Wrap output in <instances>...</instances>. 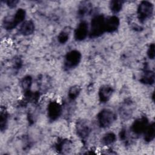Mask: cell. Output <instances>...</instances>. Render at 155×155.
<instances>
[{"label": "cell", "mask_w": 155, "mask_h": 155, "mask_svg": "<svg viewBox=\"0 0 155 155\" xmlns=\"http://www.w3.org/2000/svg\"><path fill=\"white\" fill-rule=\"evenodd\" d=\"M105 16L102 14L94 15L89 24V35L90 38H96L105 33Z\"/></svg>", "instance_id": "obj_1"}, {"label": "cell", "mask_w": 155, "mask_h": 155, "mask_svg": "<svg viewBox=\"0 0 155 155\" xmlns=\"http://www.w3.org/2000/svg\"><path fill=\"white\" fill-rule=\"evenodd\" d=\"M26 18V11L22 8H18L12 16L4 18L2 21V26L7 30H11L20 25Z\"/></svg>", "instance_id": "obj_2"}, {"label": "cell", "mask_w": 155, "mask_h": 155, "mask_svg": "<svg viewBox=\"0 0 155 155\" xmlns=\"http://www.w3.org/2000/svg\"><path fill=\"white\" fill-rule=\"evenodd\" d=\"M97 122L99 127L107 128L110 127L117 120V114L112 110L104 108L97 114Z\"/></svg>", "instance_id": "obj_3"}, {"label": "cell", "mask_w": 155, "mask_h": 155, "mask_svg": "<svg viewBox=\"0 0 155 155\" xmlns=\"http://www.w3.org/2000/svg\"><path fill=\"white\" fill-rule=\"evenodd\" d=\"M154 13V5L148 1H141L137 8V18L140 23H144L150 19Z\"/></svg>", "instance_id": "obj_4"}, {"label": "cell", "mask_w": 155, "mask_h": 155, "mask_svg": "<svg viewBox=\"0 0 155 155\" xmlns=\"http://www.w3.org/2000/svg\"><path fill=\"white\" fill-rule=\"evenodd\" d=\"M82 59V54L78 50H72L67 52L64 59V67L67 70L75 68Z\"/></svg>", "instance_id": "obj_5"}, {"label": "cell", "mask_w": 155, "mask_h": 155, "mask_svg": "<svg viewBox=\"0 0 155 155\" xmlns=\"http://www.w3.org/2000/svg\"><path fill=\"white\" fill-rule=\"evenodd\" d=\"M63 111L62 105L57 101H50L47 105V117L50 121H56L62 115Z\"/></svg>", "instance_id": "obj_6"}, {"label": "cell", "mask_w": 155, "mask_h": 155, "mask_svg": "<svg viewBox=\"0 0 155 155\" xmlns=\"http://www.w3.org/2000/svg\"><path fill=\"white\" fill-rule=\"evenodd\" d=\"M149 124V120L146 116H140L133 121L130 127V131L134 135H142L145 132Z\"/></svg>", "instance_id": "obj_7"}, {"label": "cell", "mask_w": 155, "mask_h": 155, "mask_svg": "<svg viewBox=\"0 0 155 155\" xmlns=\"http://www.w3.org/2000/svg\"><path fill=\"white\" fill-rule=\"evenodd\" d=\"M75 130L79 137L81 139H86L91 133V127L88 120L81 119L76 122Z\"/></svg>", "instance_id": "obj_8"}, {"label": "cell", "mask_w": 155, "mask_h": 155, "mask_svg": "<svg viewBox=\"0 0 155 155\" xmlns=\"http://www.w3.org/2000/svg\"><path fill=\"white\" fill-rule=\"evenodd\" d=\"M89 35V24L84 20L81 21L74 30V38L77 41L85 40Z\"/></svg>", "instance_id": "obj_9"}, {"label": "cell", "mask_w": 155, "mask_h": 155, "mask_svg": "<svg viewBox=\"0 0 155 155\" xmlns=\"http://www.w3.org/2000/svg\"><path fill=\"white\" fill-rule=\"evenodd\" d=\"M120 19L116 15H112L105 17V32L112 33L115 32L119 27Z\"/></svg>", "instance_id": "obj_10"}, {"label": "cell", "mask_w": 155, "mask_h": 155, "mask_svg": "<svg viewBox=\"0 0 155 155\" xmlns=\"http://www.w3.org/2000/svg\"><path fill=\"white\" fill-rule=\"evenodd\" d=\"M114 93V88L111 85H102L98 91V96L99 101L105 104L111 99Z\"/></svg>", "instance_id": "obj_11"}, {"label": "cell", "mask_w": 155, "mask_h": 155, "mask_svg": "<svg viewBox=\"0 0 155 155\" xmlns=\"http://www.w3.org/2000/svg\"><path fill=\"white\" fill-rule=\"evenodd\" d=\"M35 25L32 20L28 19L24 21L19 27V33L24 36H30L35 32Z\"/></svg>", "instance_id": "obj_12"}, {"label": "cell", "mask_w": 155, "mask_h": 155, "mask_svg": "<svg viewBox=\"0 0 155 155\" xmlns=\"http://www.w3.org/2000/svg\"><path fill=\"white\" fill-rule=\"evenodd\" d=\"M93 12V4L88 1L81 2L78 8L77 14L79 18H84L90 15Z\"/></svg>", "instance_id": "obj_13"}, {"label": "cell", "mask_w": 155, "mask_h": 155, "mask_svg": "<svg viewBox=\"0 0 155 155\" xmlns=\"http://www.w3.org/2000/svg\"><path fill=\"white\" fill-rule=\"evenodd\" d=\"M133 104L131 101H126L120 108V115L122 118L127 119L130 117L133 113Z\"/></svg>", "instance_id": "obj_14"}, {"label": "cell", "mask_w": 155, "mask_h": 155, "mask_svg": "<svg viewBox=\"0 0 155 155\" xmlns=\"http://www.w3.org/2000/svg\"><path fill=\"white\" fill-rule=\"evenodd\" d=\"M154 72L151 70H145L142 73L140 79V81L141 83L147 85H153L154 83Z\"/></svg>", "instance_id": "obj_15"}, {"label": "cell", "mask_w": 155, "mask_h": 155, "mask_svg": "<svg viewBox=\"0 0 155 155\" xmlns=\"http://www.w3.org/2000/svg\"><path fill=\"white\" fill-rule=\"evenodd\" d=\"M143 140L147 143L152 142L155 138V124L154 122L149 124L147 129L143 134Z\"/></svg>", "instance_id": "obj_16"}, {"label": "cell", "mask_w": 155, "mask_h": 155, "mask_svg": "<svg viewBox=\"0 0 155 155\" xmlns=\"http://www.w3.org/2000/svg\"><path fill=\"white\" fill-rule=\"evenodd\" d=\"M72 143L68 139H64L58 142L56 145V149L61 153H68L71 149Z\"/></svg>", "instance_id": "obj_17"}, {"label": "cell", "mask_w": 155, "mask_h": 155, "mask_svg": "<svg viewBox=\"0 0 155 155\" xmlns=\"http://www.w3.org/2000/svg\"><path fill=\"white\" fill-rule=\"evenodd\" d=\"M117 140V136L113 132H107L103 135L101 139V143L105 147H109L113 145Z\"/></svg>", "instance_id": "obj_18"}, {"label": "cell", "mask_w": 155, "mask_h": 155, "mask_svg": "<svg viewBox=\"0 0 155 155\" xmlns=\"http://www.w3.org/2000/svg\"><path fill=\"white\" fill-rule=\"evenodd\" d=\"M124 1L121 0H113L110 2L109 8L111 13L116 15L119 13L122 9L124 6Z\"/></svg>", "instance_id": "obj_19"}, {"label": "cell", "mask_w": 155, "mask_h": 155, "mask_svg": "<svg viewBox=\"0 0 155 155\" xmlns=\"http://www.w3.org/2000/svg\"><path fill=\"white\" fill-rule=\"evenodd\" d=\"M81 88L78 85H73L70 87L68 91V97L70 101H73L76 100L81 93Z\"/></svg>", "instance_id": "obj_20"}, {"label": "cell", "mask_w": 155, "mask_h": 155, "mask_svg": "<svg viewBox=\"0 0 155 155\" xmlns=\"http://www.w3.org/2000/svg\"><path fill=\"white\" fill-rule=\"evenodd\" d=\"M32 85V78L30 75L25 76L21 81V87L24 92H27L30 90V88Z\"/></svg>", "instance_id": "obj_21"}, {"label": "cell", "mask_w": 155, "mask_h": 155, "mask_svg": "<svg viewBox=\"0 0 155 155\" xmlns=\"http://www.w3.org/2000/svg\"><path fill=\"white\" fill-rule=\"evenodd\" d=\"M8 114L6 110H1L0 114V128L1 131L6 130L8 124Z\"/></svg>", "instance_id": "obj_22"}, {"label": "cell", "mask_w": 155, "mask_h": 155, "mask_svg": "<svg viewBox=\"0 0 155 155\" xmlns=\"http://www.w3.org/2000/svg\"><path fill=\"white\" fill-rule=\"evenodd\" d=\"M70 31L68 29L62 30L58 35V41L61 44H65L69 39Z\"/></svg>", "instance_id": "obj_23"}, {"label": "cell", "mask_w": 155, "mask_h": 155, "mask_svg": "<svg viewBox=\"0 0 155 155\" xmlns=\"http://www.w3.org/2000/svg\"><path fill=\"white\" fill-rule=\"evenodd\" d=\"M155 45L154 43H151L148 47L147 51V54L148 58L151 60H153L155 58Z\"/></svg>", "instance_id": "obj_24"}, {"label": "cell", "mask_w": 155, "mask_h": 155, "mask_svg": "<svg viewBox=\"0 0 155 155\" xmlns=\"http://www.w3.org/2000/svg\"><path fill=\"white\" fill-rule=\"evenodd\" d=\"M129 135V133H128V131L125 128H122L120 130V131L119 133V136L121 140L122 141H126L128 139V136Z\"/></svg>", "instance_id": "obj_25"}, {"label": "cell", "mask_w": 155, "mask_h": 155, "mask_svg": "<svg viewBox=\"0 0 155 155\" xmlns=\"http://www.w3.org/2000/svg\"><path fill=\"white\" fill-rule=\"evenodd\" d=\"M10 8H15L16 7V5H18V4L19 2V1H16V0H8L4 2Z\"/></svg>", "instance_id": "obj_26"}]
</instances>
